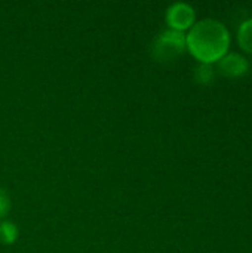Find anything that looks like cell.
<instances>
[{"instance_id": "cell-1", "label": "cell", "mask_w": 252, "mask_h": 253, "mask_svg": "<svg viewBox=\"0 0 252 253\" xmlns=\"http://www.w3.org/2000/svg\"><path fill=\"white\" fill-rule=\"evenodd\" d=\"M187 49L202 64H214L220 61L230 46V33L218 19L205 18L195 22L186 36Z\"/></svg>"}, {"instance_id": "cell-4", "label": "cell", "mask_w": 252, "mask_h": 253, "mask_svg": "<svg viewBox=\"0 0 252 253\" xmlns=\"http://www.w3.org/2000/svg\"><path fill=\"white\" fill-rule=\"evenodd\" d=\"M217 64H218V70L221 71V74H224L226 77H232V79L242 77L250 71L248 59L236 52H227L220 61H217Z\"/></svg>"}, {"instance_id": "cell-7", "label": "cell", "mask_w": 252, "mask_h": 253, "mask_svg": "<svg viewBox=\"0 0 252 253\" xmlns=\"http://www.w3.org/2000/svg\"><path fill=\"white\" fill-rule=\"evenodd\" d=\"M18 239V228L12 222H1L0 224V242L4 245H12Z\"/></svg>"}, {"instance_id": "cell-3", "label": "cell", "mask_w": 252, "mask_h": 253, "mask_svg": "<svg viewBox=\"0 0 252 253\" xmlns=\"http://www.w3.org/2000/svg\"><path fill=\"white\" fill-rule=\"evenodd\" d=\"M195 9L184 1H177L166 10V22L169 28L181 33L187 28H192L195 24Z\"/></svg>"}, {"instance_id": "cell-2", "label": "cell", "mask_w": 252, "mask_h": 253, "mask_svg": "<svg viewBox=\"0 0 252 253\" xmlns=\"http://www.w3.org/2000/svg\"><path fill=\"white\" fill-rule=\"evenodd\" d=\"M186 47V34L169 28L154 37L150 52L151 56L159 62H172L184 53Z\"/></svg>"}, {"instance_id": "cell-8", "label": "cell", "mask_w": 252, "mask_h": 253, "mask_svg": "<svg viewBox=\"0 0 252 253\" xmlns=\"http://www.w3.org/2000/svg\"><path fill=\"white\" fill-rule=\"evenodd\" d=\"M10 211V199L7 196V193L0 188V219L4 218Z\"/></svg>"}, {"instance_id": "cell-6", "label": "cell", "mask_w": 252, "mask_h": 253, "mask_svg": "<svg viewBox=\"0 0 252 253\" xmlns=\"http://www.w3.org/2000/svg\"><path fill=\"white\" fill-rule=\"evenodd\" d=\"M238 40L244 50L252 53V18L241 24L238 30Z\"/></svg>"}, {"instance_id": "cell-5", "label": "cell", "mask_w": 252, "mask_h": 253, "mask_svg": "<svg viewBox=\"0 0 252 253\" xmlns=\"http://www.w3.org/2000/svg\"><path fill=\"white\" fill-rule=\"evenodd\" d=\"M195 82L201 86H209L215 80V68L212 64H199L193 73Z\"/></svg>"}]
</instances>
